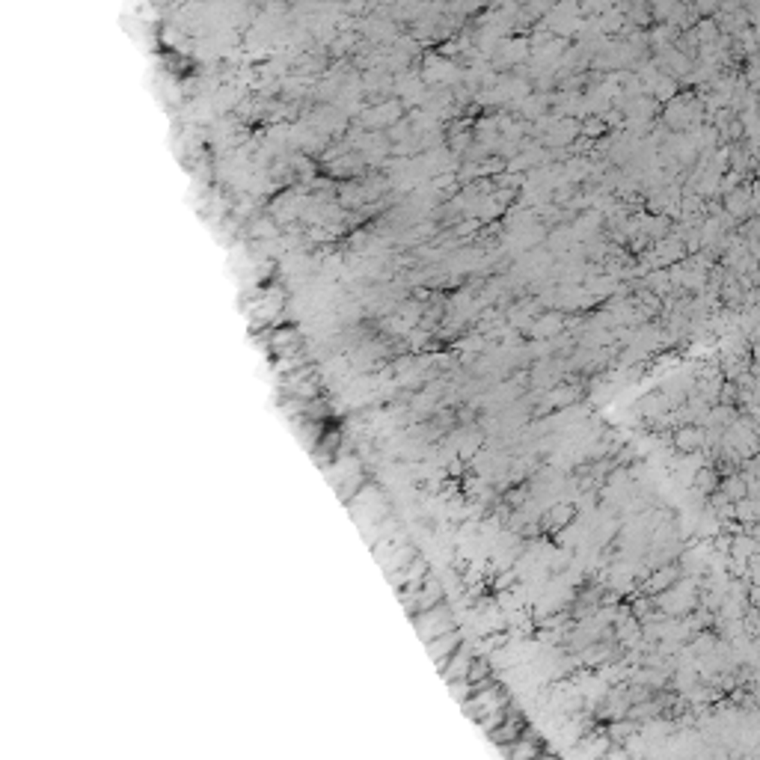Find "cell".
Returning a JSON list of instances; mask_svg holds the SVG:
<instances>
[{"label":"cell","mask_w":760,"mask_h":760,"mask_svg":"<svg viewBox=\"0 0 760 760\" xmlns=\"http://www.w3.org/2000/svg\"><path fill=\"white\" fill-rule=\"evenodd\" d=\"M428 650H431V657H434L440 665H442V662H449V657L458 650V636H455V632H451V630H449V632H442V636H437V639H431V641H428Z\"/></svg>","instance_id":"cell-3"},{"label":"cell","mask_w":760,"mask_h":760,"mask_svg":"<svg viewBox=\"0 0 760 760\" xmlns=\"http://www.w3.org/2000/svg\"><path fill=\"white\" fill-rule=\"evenodd\" d=\"M734 520L740 523H757L760 520V496H745V499L734 502Z\"/></svg>","instance_id":"cell-6"},{"label":"cell","mask_w":760,"mask_h":760,"mask_svg":"<svg viewBox=\"0 0 760 760\" xmlns=\"http://www.w3.org/2000/svg\"><path fill=\"white\" fill-rule=\"evenodd\" d=\"M677 576H680V570H677V564H662V567H657L653 570V573L648 576V582H645V591L648 594H662L665 588H671L674 582H677Z\"/></svg>","instance_id":"cell-2"},{"label":"cell","mask_w":760,"mask_h":760,"mask_svg":"<svg viewBox=\"0 0 760 760\" xmlns=\"http://www.w3.org/2000/svg\"><path fill=\"white\" fill-rule=\"evenodd\" d=\"M668 395L665 392H648L645 398L639 401V410H641V416H648V419H659L668 413Z\"/></svg>","instance_id":"cell-5"},{"label":"cell","mask_w":760,"mask_h":760,"mask_svg":"<svg viewBox=\"0 0 760 760\" xmlns=\"http://www.w3.org/2000/svg\"><path fill=\"white\" fill-rule=\"evenodd\" d=\"M570 520H573V505L558 502V505H553V508H546V514H544V529L558 532V529H564Z\"/></svg>","instance_id":"cell-4"},{"label":"cell","mask_w":760,"mask_h":760,"mask_svg":"<svg viewBox=\"0 0 760 760\" xmlns=\"http://www.w3.org/2000/svg\"><path fill=\"white\" fill-rule=\"evenodd\" d=\"M674 446H677V451H686V455L701 451L707 446V431L692 425V422H686V425L674 428Z\"/></svg>","instance_id":"cell-1"},{"label":"cell","mask_w":760,"mask_h":760,"mask_svg":"<svg viewBox=\"0 0 760 760\" xmlns=\"http://www.w3.org/2000/svg\"><path fill=\"white\" fill-rule=\"evenodd\" d=\"M440 600H442V585L437 582V579H425V585H422V591H419V606L431 609V606H437Z\"/></svg>","instance_id":"cell-10"},{"label":"cell","mask_w":760,"mask_h":760,"mask_svg":"<svg viewBox=\"0 0 760 760\" xmlns=\"http://www.w3.org/2000/svg\"><path fill=\"white\" fill-rule=\"evenodd\" d=\"M576 398H579L576 389H570V386H553L550 392L544 395V407H546V410H550V407H570Z\"/></svg>","instance_id":"cell-8"},{"label":"cell","mask_w":760,"mask_h":760,"mask_svg":"<svg viewBox=\"0 0 760 760\" xmlns=\"http://www.w3.org/2000/svg\"><path fill=\"white\" fill-rule=\"evenodd\" d=\"M719 490H722L731 502L745 499V496H748V478H745V475H727V478L719 484Z\"/></svg>","instance_id":"cell-9"},{"label":"cell","mask_w":760,"mask_h":760,"mask_svg":"<svg viewBox=\"0 0 760 760\" xmlns=\"http://www.w3.org/2000/svg\"><path fill=\"white\" fill-rule=\"evenodd\" d=\"M692 487L704 493V496H710L719 490V472H716V467H701L698 472H695V478H692Z\"/></svg>","instance_id":"cell-7"}]
</instances>
